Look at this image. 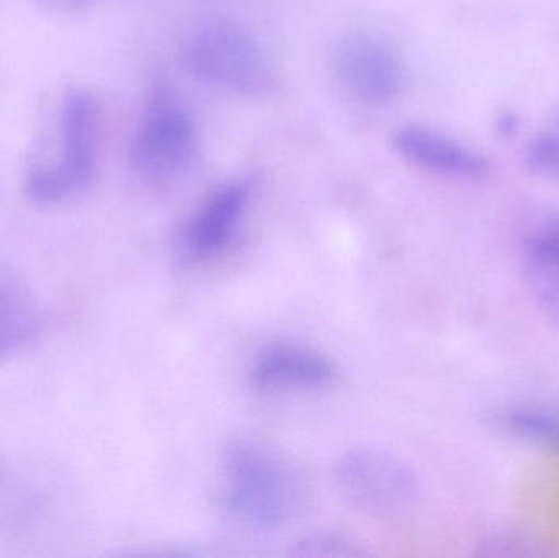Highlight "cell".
<instances>
[{"label":"cell","instance_id":"1","mask_svg":"<svg viewBox=\"0 0 559 558\" xmlns=\"http://www.w3.org/2000/svg\"><path fill=\"white\" fill-rule=\"evenodd\" d=\"M100 110L91 92L68 88L26 161L23 189L41 205L64 202L91 183L97 169Z\"/></svg>","mask_w":559,"mask_h":558},{"label":"cell","instance_id":"2","mask_svg":"<svg viewBox=\"0 0 559 558\" xmlns=\"http://www.w3.org/2000/svg\"><path fill=\"white\" fill-rule=\"evenodd\" d=\"M306 500L305 477L277 451L242 442L229 452L223 507L239 526L259 533L283 530L301 517Z\"/></svg>","mask_w":559,"mask_h":558},{"label":"cell","instance_id":"3","mask_svg":"<svg viewBox=\"0 0 559 558\" xmlns=\"http://www.w3.org/2000/svg\"><path fill=\"white\" fill-rule=\"evenodd\" d=\"M186 61L200 82L228 94H262L272 82L264 49L231 20L203 23L187 43Z\"/></svg>","mask_w":559,"mask_h":558},{"label":"cell","instance_id":"4","mask_svg":"<svg viewBox=\"0 0 559 558\" xmlns=\"http://www.w3.org/2000/svg\"><path fill=\"white\" fill-rule=\"evenodd\" d=\"M197 150V128L182 105L157 97L147 105L130 144L134 169L147 179H170L186 169Z\"/></svg>","mask_w":559,"mask_h":558},{"label":"cell","instance_id":"5","mask_svg":"<svg viewBox=\"0 0 559 558\" xmlns=\"http://www.w3.org/2000/svg\"><path fill=\"white\" fill-rule=\"evenodd\" d=\"M335 477L345 500L368 513H393L407 507L416 495L413 472L380 449L347 452L338 462Z\"/></svg>","mask_w":559,"mask_h":558},{"label":"cell","instance_id":"6","mask_svg":"<svg viewBox=\"0 0 559 558\" xmlns=\"http://www.w3.org/2000/svg\"><path fill=\"white\" fill-rule=\"evenodd\" d=\"M342 84L365 104H390L403 87V69L394 52L370 35H352L337 49Z\"/></svg>","mask_w":559,"mask_h":558},{"label":"cell","instance_id":"7","mask_svg":"<svg viewBox=\"0 0 559 558\" xmlns=\"http://www.w3.org/2000/svg\"><path fill=\"white\" fill-rule=\"evenodd\" d=\"M251 200L242 180L219 187L190 218L180 238L182 256L192 262L210 261L231 245Z\"/></svg>","mask_w":559,"mask_h":558},{"label":"cell","instance_id":"8","mask_svg":"<svg viewBox=\"0 0 559 558\" xmlns=\"http://www.w3.org/2000/svg\"><path fill=\"white\" fill-rule=\"evenodd\" d=\"M397 153L419 169L459 180L488 176L489 161L468 144L420 124H407L394 133Z\"/></svg>","mask_w":559,"mask_h":558},{"label":"cell","instance_id":"9","mask_svg":"<svg viewBox=\"0 0 559 558\" xmlns=\"http://www.w3.org/2000/svg\"><path fill=\"white\" fill-rule=\"evenodd\" d=\"M335 377L337 369L329 357L296 344L269 347L251 370L252 387L262 393L324 389Z\"/></svg>","mask_w":559,"mask_h":558},{"label":"cell","instance_id":"10","mask_svg":"<svg viewBox=\"0 0 559 558\" xmlns=\"http://www.w3.org/2000/svg\"><path fill=\"white\" fill-rule=\"evenodd\" d=\"M524 269L532 294L559 320V223L532 236L525 248Z\"/></svg>","mask_w":559,"mask_h":558},{"label":"cell","instance_id":"11","mask_svg":"<svg viewBox=\"0 0 559 558\" xmlns=\"http://www.w3.org/2000/svg\"><path fill=\"white\" fill-rule=\"evenodd\" d=\"M41 327L38 307L22 290L0 285V357L25 347Z\"/></svg>","mask_w":559,"mask_h":558},{"label":"cell","instance_id":"12","mask_svg":"<svg viewBox=\"0 0 559 558\" xmlns=\"http://www.w3.org/2000/svg\"><path fill=\"white\" fill-rule=\"evenodd\" d=\"M498 425L519 441L559 454V412L544 406H511L499 413Z\"/></svg>","mask_w":559,"mask_h":558},{"label":"cell","instance_id":"13","mask_svg":"<svg viewBox=\"0 0 559 558\" xmlns=\"http://www.w3.org/2000/svg\"><path fill=\"white\" fill-rule=\"evenodd\" d=\"M527 159L538 173L559 180V108L532 138Z\"/></svg>","mask_w":559,"mask_h":558},{"label":"cell","instance_id":"14","mask_svg":"<svg viewBox=\"0 0 559 558\" xmlns=\"http://www.w3.org/2000/svg\"><path fill=\"white\" fill-rule=\"evenodd\" d=\"M298 554L308 557H337L352 556L355 553L347 541L322 534V536H312L298 544Z\"/></svg>","mask_w":559,"mask_h":558},{"label":"cell","instance_id":"15","mask_svg":"<svg viewBox=\"0 0 559 558\" xmlns=\"http://www.w3.org/2000/svg\"><path fill=\"white\" fill-rule=\"evenodd\" d=\"M41 9L48 12L58 13V15H72V13L82 12L91 0H33Z\"/></svg>","mask_w":559,"mask_h":558}]
</instances>
